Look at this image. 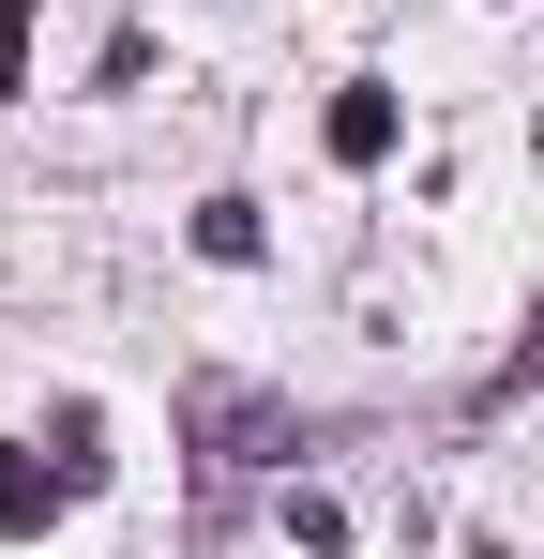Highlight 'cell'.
Returning <instances> with one entry per match:
<instances>
[{
  "mask_svg": "<svg viewBox=\"0 0 544 559\" xmlns=\"http://www.w3.org/2000/svg\"><path fill=\"white\" fill-rule=\"evenodd\" d=\"M318 136H333V167H378V152H393V92H378V76H348Z\"/></svg>",
  "mask_w": 544,
  "mask_h": 559,
  "instance_id": "1",
  "label": "cell"
},
{
  "mask_svg": "<svg viewBox=\"0 0 544 559\" xmlns=\"http://www.w3.org/2000/svg\"><path fill=\"white\" fill-rule=\"evenodd\" d=\"M61 499H76L61 468H46V454H15V439H0V530H15V545H31V530H46Z\"/></svg>",
  "mask_w": 544,
  "mask_h": 559,
  "instance_id": "2",
  "label": "cell"
},
{
  "mask_svg": "<svg viewBox=\"0 0 544 559\" xmlns=\"http://www.w3.org/2000/svg\"><path fill=\"white\" fill-rule=\"evenodd\" d=\"M0 92H31V0H0Z\"/></svg>",
  "mask_w": 544,
  "mask_h": 559,
  "instance_id": "3",
  "label": "cell"
},
{
  "mask_svg": "<svg viewBox=\"0 0 544 559\" xmlns=\"http://www.w3.org/2000/svg\"><path fill=\"white\" fill-rule=\"evenodd\" d=\"M530 378H544V333H530V348H515V378H499V393H530Z\"/></svg>",
  "mask_w": 544,
  "mask_h": 559,
  "instance_id": "4",
  "label": "cell"
}]
</instances>
